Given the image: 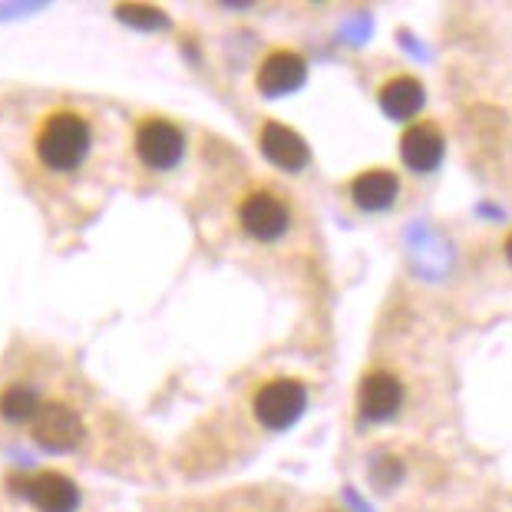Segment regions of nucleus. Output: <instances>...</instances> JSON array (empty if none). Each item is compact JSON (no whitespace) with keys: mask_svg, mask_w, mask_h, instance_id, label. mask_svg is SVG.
Listing matches in <instances>:
<instances>
[{"mask_svg":"<svg viewBox=\"0 0 512 512\" xmlns=\"http://www.w3.org/2000/svg\"><path fill=\"white\" fill-rule=\"evenodd\" d=\"M304 407H308V390H304L301 380L291 377L268 380L255 394V417L268 430H288L291 423H298Z\"/></svg>","mask_w":512,"mask_h":512,"instance_id":"f03ea898","label":"nucleus"},{"mask_svg":"<svg viewBox=\"0 0 512 512\" xmlns=\"http://www.w3.org/2000/svg\"><path fill=\"white\" fill-rule=\"evenodd\" d=\"M506 258H509V265H512V235L506 238Z\"/></svg>","mask_w":512,"mask_h":512,"instance_id":"2eb2a0df","label":"nucleus"},{"mask_svg":"<svg viewBox=\"0 0 512 512\" xmlns=\"http://www.w3.org/2000/svg\"><path fill=\"white\" fill-rule=\"evenodd\" d=\"M17 489H24V496L40 512H76V506H80V489H76V483L70 476L53 470L17 479Z\"/></svg>","mask_w":512,"mask_h":512,"instance_id":"423d86ee","label":"nucleus"},{"mask_svg":"<svg viewBox=\"0 0 512 512\" xmlns=\"http://www.w3.org/2000/svg\"><path fill=\"white\" fill-rule=\"evenodd\" d=\"M238 219H242V228L248 235H255L258 242H275L288 232V205L275 199L271 192H252L238 209Z\"/></svg>","mask_w":512,"mask_h":512,"instance_id":"39448f33","label":"nucleus"},{"mask_svg":"<svg viewBox=\"0 0 512 512\" xmlns=\"http://www.w3.org/2000/svg\"><path fill=\"white\" fill-rule=\"evenodd\" d=\"M446 139L433 123H413L400 136V156L413 172H433L443 162Z\"/></svg>","mask_w":512,"mask_h":512,"instance_id":"9d476101","label":"nucleus"},{"mask_svg":"<svg viewBox=\"0 0 512 512\" xmlns=\"http://www.w3.org/2000/svg\"><path fill=\"white\" fill-rule=\"evenodd\" d=\"M304 80H308V63L291 50L268 53L265 63L258 67V90L265 96H288L301 90Z\"/></svg>","mask_w":512,"mask_h":512,"instance_id":"6e6552de","label":"nucleus"},{"mask_svg":"<svg viewBox=\"0 0 512 512\" xmlns=\"http://www.w3.org/2000/svg\"><path fill=\"white\" fill-rule=\"evenodd\" d=\"M403 403V384L387 370H370L357 387V410L364 420H390Z\"/></svg>","mask_w":512,"mask_h":512,"instance_id":"0eeeda50","label":"nucleus"},{"mask_svg":"<svg viewBox=\"0 0 512 512\" xmlns=\"http://www.w3.org/2000/svg\"><path fill=\"white\" fill-rule=\"evenodd\" d=\"M116 17L123 20V24L139 27V30H162V27L169 24L162 10L146 7V4H119V7H116Z\"/></svg>","mask_w":512,"mask_h":512,"instance_id":"4468645a","label":"nucleus"},{"mask_svg":"<svg viewBox=\"0 0 512 512\" xmlns=\"http://www.w3.org/2000/svg\"><path fill=\"white\" fill-rule=\"evenodd\" d=\"M136 152L149 169L166 172L172 166H179V159L185 152V136L169 119H146L136 133Z\"/></svg>","mask_w":512,"mask_h":512,"instance_id":"7ed1b4c3","label":"nucleus"},{"mask_svg":"<svg viewBox=\"0 0 512 512\" xmlns=\"http://www.w3.org/2000/svg\"><path fill=\"white\" fill-rule=\"evenodd\" d=\"M34 440L43 446V450H53V453L73 450V446L83 440L80 413L60 400L40 403V410L34 417Z\"/></svg>","mask_w":512,"mask_h":512,"instance_id":"20e7f679","label":"nucleus"},{"mask_svg":"<svg viewBox=\"0 0 512 512\" xmlns=\"http://www.w3.org/2000/svg\"><path fill=\"white\" fill-rule=\"evenodd\" d=\"M37 410H40V397H37L34 387L10 384V387H4V394H0V417L10 420V423L34 420Z\"/></svg>","mask_w":512,"mask_h":512,"instance_id":"ddd939ff","label":"nucleus"},{"mask_svg":"<svg viewBox=\"0 0 512 512\" xmlns=\"http://www.w3.org/2000/svg\"><path fill=\"white\" fill-rule=\"evenodd\" d=\"M423 100H427V93H423L420 80H413V76H397V80L384 83V90H380V110L390 119H400V123L417 116L423 110Z\"/></svg>","mask_w":512,"mask_h":512,"instance_id":"f8f14e48","label":"nucleus"},{"mask_svg":"<svg viewBox=\"0 0 512 512\" xmlns=\"http://www.w3.org/2000/svg\"><path fill=\"white\" fill-rule=\"evenodd\" d=\"M400 192V179L390 169H367L351 182V195L354 202L367 212H380L390 209Z\"/></svg>","mask_w":512,"mask_h":512,"instance_id":"9b49d317","label":"nucleus"},{"mask_svg":"<svg viewBox=\"0 0 512 512\" xmlns=\"http://www.w3.org/2000/svg\"><path fill=\"white\" fill-rule=\"evenodd\" d=\"M93 143L90 123L80 113L57 110L40 123L37 133V156L53 172H70L86 159Z\"/></svg>","mask_w":512,"mask_h":512,"instance_id":"f257e3e1","label":"nucleus"},{"mask_svg":"<svg viewBox=\"0 0 512 512\" xmlns=\"http://www.w3.org/2000/svg\"><path fill=\"white\" fill-rule=\"evenodd\" d=\"M258 143H261V152L268 156V162H275V166L285 169V172H298V169L308 166V159H311L308 143H304L291 126L275 123V119L261 126Z\"/></svg>","mask_w":512,"mask_h":512,"instance_id":"1a4fd4ad","label":"nucleus"}]
</instances>
